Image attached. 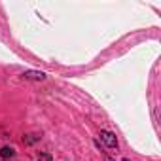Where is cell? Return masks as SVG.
<instances>
[{"mask_svg":"<svg viewBox=\"0 0 161 161\" xmlns=\"http://www.w3.org/2000/svg\"><path fill=\"white\" fill-rule=\"evenodd\" d=\"M101 140L108 146V148H118V138H116V135L114 133H110V131H101Z\"/></svg>","mask_w":161,"mask_h":161,"instance_id":"1","label":"cell"},{"mask_svg":"<svg viewBox=\"0 0 161 161\" xmlns=\"http://www.w3.org/2000/svg\"><path fill=\"white\" fill-rule=\"evenodd\" d=\"M0 155H2L4 159H6V157H14V155H15V150L10 148V146H4L2 150H0Z\"/></svg>","mask_w":161,"mask_h":161,"instance_id":"2","label":"cell"},{"mask_svg":"<svg viewBox=\"0 0 161 161\" xmlns=\"http://www.w3.org/2000/svg\"><path fill=\"white\" fill-rule=\"evenodd\" d=\"M25 78H29V80H44L46 74L44 72H25Z\"/></svg>","mask_w":161,"mask_h":161,"instance_id":"3","label":"cell"},{"mask_svg":"<svg viewBox=\"0 0 161 161\" xmlns=\"http://www.w3.org/2000/svg\"><path fill=\"white\" fill-rule=\"evenodd\" d=\"M38 161H51V155H49V153H40Z\"/></svg>","mask_w":161,"mask_h":161,"instance_id":"4","label":"cell"}]
</instances>
